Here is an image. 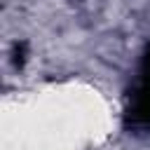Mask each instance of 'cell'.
Masks as SVG:
<instances>
[{
    "label": "cell",
    "instance_id": "7a4b0ae2",
    "mask_svg": "<svg viewBox=\"0 0 150 150\" xmlns=\"http://www.w3.org/2000/svg\"><path fill=\"white\" fill-rule=\"evenodd\" d=\"M23 52H26V42H19L16 49H14V61H16L19 66L23 63Z\"/></svg>",
    "mask_w": 150,
    "mask_h": 150
},
{
    "label": "cell",
    "instance_id": "6da1fadb",
    "mask_svg": "<svg viewBox=\"0 0 150 150\" xmlns=\"http://www.w3.org/2000/svg\"><path fill=\"white\" fill-rule=\"evenodd\" d=\"M127 122L131 124H150V45L143 52L138 80L134 89L129 91V105H127Z\"/></svg>",
    "mask_w": 150,
    "mask_h": 150
}]
</instances>
